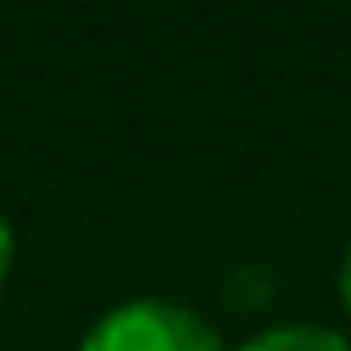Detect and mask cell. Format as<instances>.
Here are the masks:
<instances>
[{
    "instance_id": "1",
    "label": "cell",
    "mask_w": 351,
    "mask_h": 351,
    "mask_svg": "<svg viewBox=\"0 0 351 351\" xmlns=\"http://www.w3.org/2000/svg\"><path fill=\"white\" fill-rule=\"evenodd\" d=\"M82 351H221V346L197 313L159 298H135L111 308L87 332Z\"/></svg>"
},
{
    "instance_id": "2",
    "label": "cell",
    "mask_w": 351,
    "mask_h": 351,
    "mask_svg": "<svg viewBox=\"0 0 351 351\" xmlns=\"http://www.w3.org/2000/svg\"><path fill=\"white\" fill-rule=\"evenodd\" d=\"M241 351H351V341L332 327H308V322H293V327H274V332H260L255 341H245Z\"/></svg>"
},
{
    "instance_id": "3",
    "label": "cell",
    "mask_w": 351,
    "mask_h": 351,
    "mask_svg": "<svg viewBox=\"0 0 351 351\" xmlns=\"http://www.w3.org/2000/svg\"><path fill=\"white\" fill-rule=\"evenodd\" d=\"M10 260H15V236H10V226H5V217H0V279H5V269H10Z\"/></svg>"
},
{
    "instance_id": "4",
    "label": "cell",
    "mask_w": 351,
    "mask_h": 351,
    "mask_svg": "<svg viewBox=\"0 0 351 351\" xmlns=\"http://www.w3.org/2000/svg\"><path fill=\"white\" fill-rule=\"evenodd\" d=\"M341 303L351 313V245H346V260H341Z\"/></svg>"
}]
</instances>
